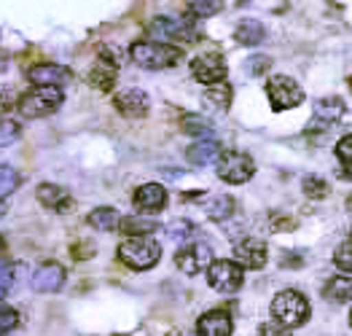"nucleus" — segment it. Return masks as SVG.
Instances as JSON below:
<instances>
[{
    "instance_id": "obj_32",
    "label": "nucleus",
    "mask_w": 352,
    "mask_h": 336,
    "mask_svg": "<svg viewBox=\"0 0 352 336\" xmlns=\"http://www.w3.org/2000/svg\"><path fill=\"white\" fill-rule=\"evenodd\" d=\"M191 16H212V14H218L221 11V3H188V8H186Z\"/></svg>"
},
{
    "instance_id": "obj_34",
    "label": "nucleus",
    "mask_w": 352,
    "mask_h": 336,
    "mask_svg": "<svg viewBox=\"0 0 352 336\" xmlns=\"http://www.w3.org/2000/svg\"><path fill=\"white\" fill-rule=\"evenodd\" d=\"M304 191H307L312 199H323L325 194H328V183L320 181V178H307V181H304Z\"/></svg>"
},
{
    "instance_id": "obj_40",
    "label": "nucleus",
    "mask_w": 352,
    "mask_h": 336,
    "mask_svg": "<svg viewBox=\"0 0 352 336\" xmlns=\"http://www.w3.org/2000/svg\"><path fill=\"white\" fill-rule=\"evenodd\" d=\"M272 229H274V232H283V229H296V221H294V218H280V215H274V218H272Z\"/></svg>"
},
{
    "instance_id": "obj_17",
    "label": "nucleus",
    "mask_w": 352,
    "mask_h": 336,
    "mask_svg": "<svg viewBox=\"0 0 352 336\" xmlns=\"http://www.w3.org/2000/svg\"><path fill=\"white\" fill-rule=\"evenodd\" d=\"M202 336H232V317L223 309H210L197 323Z\"/></svg>"
},
{
    "instance_id": "obj_13",
    "label": "nucleus",
    "mask_w": 352,
    "mask_h": 336,
    "mask_svg": "<svg viewBox=\"0 0 352 336\" xmlns=\"http://www.w3.org/2000/svg\"><path fill=\"white\" fill-rule=\"evenodd\" d=\"M65 267L57 264V261H46V264H41L38 269H35V275H32V288L38 291V293H57L59 288L65 285Z\"/></svg>"
},
{
    "instance_id": "obj_1",
    "label": "nucleus",
    "mask_w": 352,
    "mask_h": 336,
    "mask_svg": "<svg viewBox=\"0 0 352 336\" xmlns=\"http://www.w3.org/2000/svg\"><path fill=\"white\" fill-rule=\"evenodd\" d=\"M129 57L135 65L146 70H167L183 62V49L173 43H153V41H138L129 49Z\"/></svg>"
},
{
    "instance_id": "obj_42",
    "label": "nucleus",
    "mask_w": 352,
    "mask_h": 336,
    "mask_svg": "<svg viewBox=\"0 0 352 336\" xmlns=\"http://www.w3.org/2000/svg\"><path fill=\"white\" fill-rule=\"evenodd\" d=\"M3 253H6V240L0 237V258H3Z\"/></svg>"
},
{
    "instance_id": "obj_9",
    "label": "nucleus",
    "mask_w": 352,
    "mask_h": 336,
    "mask_svg": "<svg viewBox=\"0 0 352 336\" xmlns=\"http://www.w3.org/2000/svg\"><path fill=\"white\" fill-rule=\"evenodd\" d=\"M207 282L221 293H234L242 285V267L236 261H212L207 269Z\"/></svg>"
},
{
    "instance_id": "obj_10",
    "label": "nucleus",
    "mask_w": 352,
    "mask_h": 336,
    "mask_svg": "<svg viewBox=\"0 0 352 336\" xmlns=\"http://www.w3.org/2000/svg\"><path fill=\"white\" fill-rule=\"evenodd\" d=\"M191 70H194V78L202 81V84H207V87L223 84V78H226V73H229V67H226L223 57L215 54V52L197 57V60L191 62Z\"/></svg>"
},
{
    "instance_id": "obj_41",
    "label": "nucleus",
    "mask_w": 352,
    "mask_h": 336,
    "mask_svg": "<svg viewBox=\"0 0 352 336\" xmlns=\"http://www.w3.org/2000/svg\"><path fill=\"white\" fill-rule=\"evenodd\" d=\"M167 336H194V334H188V331H170Z\"/></svg>"
},
{
    "instance_id": "obj_45",
    "label": "nucleus",
    "mask_w": 352,
    "mask_h": 336,
    "mask_svg": "<svg viewBox=\"0 0 352 336\" xmlns=\"http://www.w3.org/2000/svg\"><path fill=\"white\" fill-rule=\"evenodd\" d=\"M0 302H3V291H0Z\"/></svg>"
},
{
    "instance_id": "obj_11",
    "label": "nucleus",
    "mask_w": 352,
    "mask_h": 336,
    "mask_svg": "<svg viewBox=\"0 0 352 336\" xmlns=\"http://www.w3.org/2000/svg\"><path fill=\"white\" fill-rule=\"evenodd\" d=\"M113 108L126 119H143L148 113V108H151V100H148V94L143 89L129 87V89H121V92L113 94Z\"/></svg>"
},
{
    "instance_id": "obj_28",
    "label": "nucleus",
    "mask_w": 352,
    "mask_h": 336,
    "mask_svg": "<svg viewBox=\"0 0 352 336\" xmlns=\"http://www.w3.org/2000/svg\"><path fill=\"white\" fill-rule=\"evenodd\" d=\"M19 181H22V178H19V172H16L14 167H0V202L16 191Z\"/></svg>"
},
{
    "instance_id": "obj_26",
    "label": "nucleus",
    "mask_w": 352,
    "mask_h": 336,
    "mask_svg": "<svg viewBox=\"0 0 352 336\" xmlns=\"http://www.w3.org/2000/svg\"><path fill=\"white\" fill-rule=\"evenodd\" d=\"M207 215H210V218H215V221H223V218L234 215V199H232V197H226V194L215 197V199L207 205Z\"/></svg>"
},
{
    "instance_id": "obj_36",
    "label": "nucleus",
    "mask_w": 352,
    "mask_h": 336,
    "mask_svg": "<svg viewBox=\"0 0 352 336\" xmlns=\"http://www.w3.org/2000/svg\"><path fill=\"white\" fill-rule=\"evenodd\" d=\"M258 336H291V328L280 326L277 320H269V323L258 326Z\"/></svg>"
},
{
    "instance_id": "obj_25",
    "label": "nucleus",
    "mask_w": 352,
    "mask_h": 336,
    "mask_svg": "<svg viewBox=\"0 0 352 336\" xmlns=\"http://www.w3.org/2000/svg\"><path fill=\"white\" fill-rule=\"evenodd\" d=\"M180 129H183L186 135H194V137H207V135L212 132V124L207 122L205 116H199V113H183Z\"/></svg>"
},
{
    "instance_id": "obj_37",
    "label": "nucleus",
    "mask_w": 352,
    "mask_h": 336,
    "mask_svg": "<svg viewBox=\"0 0 352 336\" xmlns=\"http://www.w3.org/2000/svg\"><path fill=\"white\" fill-rule=\"evenodd\" d=\"M336 156L342 159V164L352 167V135H344V137L339 140V146H336Z\"/></svg>"
},
{
    "instance_id": "obj_38",
    "label": "nucleus",
    "mask_w": 352,
    "mask_h": 336,
    "mask_svg": "<svg viewBox=\"0 0 352 336\" xmlns=\"http://www.w3.org/2000/svg\"><path fill=\"white\" fill-rule=\"evenodd\" d=\"M11 285H14V267L6 258H0V291L6 293Z\"/></svg>"
},
{
    "instance_id": "obj_29",
    "label": "nucleus",
    "mask_w": 352,
    "mask_h": 336,
    "mask_svg": "<svg viewBox=\"0 0 352 336\" xmlns=\"http://www.w3.org/2000/svg\"><path fill=\"white\" fill-rule=\"evenodd\" d=\"M19 135H22L19 124L11 122V119H0V148H6V146H11V143H16V140H19Z\"/></svg>"
},
{
    "instance_id": "obj_21",
    "label": "nucleus",
    "mask_w": 352,
    "mask_h": 336,
    "mask_svg": "<svg viewBox=\"0 0 352 336\" xmlns=\"http://www.w3.org/2000/svg\"><path fill=\"white\" fill-rule=\"evenodd\" d=\"M323 296L328 302H336V304H344L352 299V277H331L325 282Z\"/></svg>"
},
{
    "instance_id": "obj_14",
    "label": "nucleus",
    "mask_w": 352,
    "mask_h": 336,
    "mask_svg": "<svg viewBox=\"0 0 352 336\" xmlns=\"http://www.w3.org/2000/svg\"><path fill=\"white\" fill-rule=\"evenodd\" d=\"M148 30L159 38H167V41H180V43H191L197 41V30L188 25V22H175V19H167V16H156Z\"/></svg>"
},
{
    "instance_id": "obj_46",
    "label": "nucleus",
    "mask_w": 352,
    "mask_h": 336,
    "mask_svg": "<svg viewBox=\"0 0 352 336\" xmlns=\"http://www.w3.org/2000/svg\"><path fill=\"white\" fill-rule=\"evenodd\" d=\"M350 323H352V315H350Z\"/></svg>"
},
{
    "instance_id": "obj_44",
    "label": "nucleus",
    "mask_w": 352,
    "mask_h": 336,
    "mask_svg": "<svg viewBox=\"0 0 352 336\" xmlns=\"http://www.w3.org/2000/svg\"><path fill=\"white\" fill-rule=\"evenodd\" d=\"M6 213V205H3V202H0V215Z\"/></svg>"
},
{
    "instance_id": "obj_33",
    "label": "nucleus",
    "mask_w": 352,
    "mask_h": 336,
    "mask_svg": "<svg viewBox=\"0 0 352 336\" xmlns=\"http://www.w3.org/2000/svg\"><path fill=\"white\" fill-rule=\"evenodd\" d=\"M269 65H272V57H264V54H256V57H250V60L245 62V70L250 73V76H261L269 70Z\"/></svg>"
},
{
    "instance_id": "obj_6",
    "label": "nucleus",
    "mask_w": 352,
    "mask_h": 336,
    "mask_svg": "<svg viewBox=\"0 0 352 336\" xmlns=\"http://www.w3.org/2000/svg\"><path fill=\"white\" fill-rule=\"evenodd\" d=\"M266 94H269V102L274 111H291L304 102V89L291 76H272L266 84Z\"/></svg>"
},
{
    "instance_id": "obj_16",
    "label": "nucleus",
    "mask_w": 352,
    "mask_h": 336,
    "mask_svg": "<svg viewBox=\"0 0 352 336\" xmlns=\"http://www.w3.org/2000/svg\"><path fill=\"white\" fill-rule=\"evenodd\" d=\"M118 76V65L116 60H111L108 54H100V60L94 62V67L89 70V84L100 92H111L113 84H116Z\"/></svg>"
},
{
    "instance_id": "obj_43",
    "label": "nucleus",
    "mask_w": 352,
    "mask_h": 336,
    "mask_svg": "<svg viewBox=\"0 0 352 336\" xmlns=\"http://www.w3.org/2000/svg\"><path fill=\"white\" fill-rule=\"evenodd\" d=\"M3 70H6V60H3V57H0V73H3Z\"/></svg>"
},
{
    "instance_id": "obj_20",
    "label": "nucleus",
    "mask_w": 352,
    "mask_h": 336,
    "mask_svg": "<svg viewBox=\"0 0 352 336\" xmlns=\"http://www.w3.org/2000/svg\"><path fill=\"white\" fill-rule=\"evenodd\" d=\"M188 161L191 164H197V167H207V164H212V161H218L221 159V146L218 143H212V140H199V143H194L188 151Z\"/></svg>"
},
{
    "instance_id": "obj_15",
    "label": "nucleus",
    "mask_w": 352,
    "mask_h": 336,
    "mask_svg": "<svg viewBox=\"0 0 352 336\" xmlns=\"http://www.w3.org/2000/svg\"><path fill=\"white\" fill-rule=\"evenodd\" d=\"M132 202L135 208L146 210V213H159L167 208V188L159 183H143L135 188L132 194Z\"/></svg>"
},
{
    "instance_id": "obj_5",
    "label": "nucleus",
    "mask_w": 352,
    "mask_h": 336,
    "mask_svg": "<svg viewBox=\"0 0 352 336\" xmlns=\"http://www.w3.org/2000/svg\"><path fill=\"white\" fill-rule=\"evenodd\" d=\"M215 164H218V178L232 186L248 183L253 178V172H256L253 159L242 151H223Z\"/></svg>"
},
{
    "instance_id": "obj_23",
    "label": "nucleus",
    "mask_w": 352,
    "mask_h": 336,
    "mask_svg": "<svg viewBox=\"0 0 352 336\" xmlns=\"http://www.w3.org/2000/svg\"><path fill=\"white\" fill-rule=\"evenodd\" d=\"M89 226L97 229V232H113L121 226V218H118V210L113 208H97L89 213Z\"/></svg>"
},
{
    "instance_id": "obj_18",
    "label": "nucleus",
    "mask_w": 352,
    "mask_h": 336,
    "mask_svg": "<svg viewBox=\"0 0 352 336\" xmlns=\"http://www.w3.org/2000/svg\"><path fill=\"white\" fill-rule=\"evenodd\" d=\"M38 202L57 210V213H67L73 208V199H70V191L62 188L57 183H41L38 186Z\"/></svg>"
},
{
    "instance_id": "obj_4",
    "label": "nucleus",
    "mask_w": 352,
    "mask_h": 336,
    "mask_svg": "<svg viewBox=\"0 0 352 336\" xmlns=\"http://www.w3.org/2000/svg\"><path fill=\"white\" fill-rule=\"evenodd\" d=\"M65 94L62 89H30L28 94L19 97V113L25 119H43L49 113H54L59 105H62Z\"/></svg>"
},
{
    "instance_id": "obj_35",
    "label": "nucleus",
    "mask_w": 352,
    "mask_h": 336,
    "mask_svg": "<svg viewBox=\"0 0 352 336\" xmlns=\"http://www.w3.org/2000/svg\"><path fill=\"white\" fill-rule=\"evenodd\" d=\"M19 323V315L11 309V306H3L0 304V334H6V331H11L14 326Z\"/></svg>"
},
{
    "instance_id": "obj_3",
    "label": "nucleus",
    "mask_w": 352,
    "mask_h": 336,
    "mask_svg": "<svg viewBox=\"0 0 352 336\" xmlns=\"http://www.w3.org/2000/svg\"><path fill=\"white\" fill-rule=\"evenodd\" d=\"M159 256H162V247L156 240H148V237H140V240H126V243L118 245V258L135 269V272H146L151 267L159 264Z\"/></svg>"
},
{
    "instance_id": "obj_2",
    "label": "nucleus",
    "mask_w": 352,
    "mask_h": 336,
    "mask_svg": "<svg viewBox=\"0 0 352 336\" xmlns=\"http://www.w3.org/2000/svg\"><path fill=\"white\" fill-rule=\"evenodd\" d=\"M309 302L298 293V291H280L274 299H272V315L280 326L285 328H298L309 320Z\"/></svg>"
},
{
    "instance_id": "obj_27",
    "label": "nucleus",
    "mask_w": 352,
    "mask_h": 336,
    "mask_svg": "<svg viewBox=\"0 0 352 336\" xmlns=\"http://www.w3.org/2000/svg\"><path fill=\"white\" fill-rule=\"evenodd\" d=\"M205 100L212 102L215 108L226 111V108L232 105V87H229V84H215V87H210L205 92Z\"/></svg>"
},
{
    "instance_id": "obj_12",
    "label": "nucleus",
    "mask_w": 352,
    "mask_h": 336,
    "mask_svg": "<svg viewBox=\"0 0 352 336\" xmlns=\"http://www.w3.org/2000/svg\"><path fill=\"white\" fill-rule=\"evenodd\" d=\"M266 243L258 237H248L234 245V258L242 269H261L266 267Z\"/></svg>"
},
{
    "instance_id": "obj_19",
    "label": "nucleus",
    "mask_w": 352,
    "mask_h": 336,
    "mask_svg": "<svg viewBox=\"0 0 352 336\" xmlns=\"http://www.w3.org/2000/svg\"><path fill=\"white\" fill-rule=\"evenodd\" d=\"M344 116V102L339 100V97H323V100H318V105H315V124L309 126V129H318L320 124L323 126H331L333 122H339Z\"/></svg>"
},
{
    "instance_id": "obj_30",
    "label": "nucleus",
    "mask_w": 352,
    "mask_h": 336,
    "mask_svg": "<svg viewBox=\"0 0 352 336\" xmlns=\"http://www.w3.org/2000/svg\"><path fill=\"white\" fill-rule=\"evenodd\" d=\"M333 264H336L342 272L352 275V240H347V243H342L339 247H336V253H333Z\"/></svg>"
},
{
    "instance_id": "obj_39",
    "label": "nucleus",
    "mask_w": 352,
    "mask_h": 336,
    "mask_svg": "<svg viewBox=\"0 0 352 336\" xmlns=\"http://www.w3.org/2000/svg\"><path fill=\"white\" fill-rule=\"evenodd\" d=\"M70 253H73V258H76V261H87V258L94 256V245L91 243L76 245V247H70Z\"/></svg>"
},
{
    "instance_id": "obj_8",
    "label": "nucleus",
    "mask_w": 352,
    "mask_h": 336,
    "mask_svg": "<svg viewBox=\"0 0 352 336\" xmlns=\"http://www.w3.org/2000/svg\"><path fill=\"white\" fill-rule=\"evenodd\" d=\"M175 264H177V269L186 272V275H199V272L210 269V264H212V250H210L207 243H188L175 253Z\"/></svg>"
},
{
    "instance_id": "obj_31",
    "label": "nucleus",
    "mask_w": 352,
    "mask_h": 336,
    "mask_svg": "<svg viewBox=\"0 0 352 336\" xmlns=\"http://www.w3.org/2000/svg\"><path fill=\"white\" fill-rule=\"evenodd\" d=\"M194 223H188V221H177V223H170L167 226V234H170V240H175V243H186L188 237H194Z\"/></svg>"
},
{
    "instance_id": "obj_24",
    "label": "nucleus",
    "mask_w": 352,
    "mask_h": 336,
    "mask_svg": "<svg viewBox=\"0 0 352 336\" xmlns=\"http://www.w3.org/2000/svg\"><path fill=\"white\" fill-rule=\"evenodd\" d=\"M159 226H156V221H148L143 215H129L124 223H121V232L126 234V237H132V240H140V237H148V234H153Z\"/></svg>"
},
{
    "instance_id": "obj_22",
    "label": "nucleus",
    "mask_w": 352,
    "mask_h": 336,
    "mask_svg": "<svg viewBox=\"0 0 352 336\" xmlns=\"http://www.w3.org/2000/svg\"><path fill=\"white\" fill-rule=\"evenodd\" d=\"M264 25L261 22H256V19H245V22H239L234 30V38L242 43V46H258L261 41H264Z\"/></svg>"
},
{
    "instance_id": "obj_7",
    "label": "nucleus",
    "mask_w": 352,
    "mask_h": 336,
    "mask_svg": "<svg viewBox=\"0 0 352 336\" xmlns=\"http://www.w3.org/2000/svg\"><path fill=\"white\" fill-rule=\"evenodd\" d=\"M30 84H35V89H62L73 81V70H67L65 65H54V62H43L28 70Z\"/></svg>"
}]
</instances>
